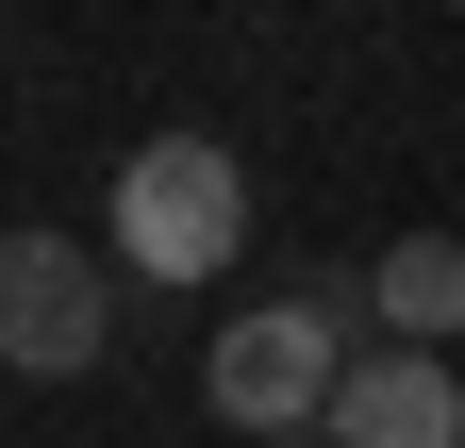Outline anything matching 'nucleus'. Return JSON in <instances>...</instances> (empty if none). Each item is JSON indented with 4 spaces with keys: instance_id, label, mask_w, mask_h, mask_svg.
Returning <instances> with one entry per match:
<instances>
[{
    "instance_id": "obj_6",
    "label": "nucleus",
    "mask_w": 465,
    "mask_h": 448,
    "mask_svg": "<svg viewBox=\"0 0 465 448\" xmlns=\"http://www.w3.org/2000/svg\"><path fill=\"white\" fill-rule=\"evenodd\" d=\"M449 17H465V0H449Z\"/></svg>"
},
{
    "instance_id": "obj_3",
    "label": "nucleus",
    "mask_w": 465,
    "mask_h": 448,
    "mask_svg": "<svg viewBox=\"0 0 465 448\" xmlns=\"http://www.w3.org/2000/svg\"><path fill=\"white\" fill-rule=\"evenodd\" d=\"M100 349H116V249L0 233V365L17 382H84Z\"/></svg>"
},
{
    "instance_id": "obj_5",
    "label": "nucleus",
    "mask_w": 465,
    "mask_h": 448,
    "mask_svg": "<svg viewBox=\"0 0 465 448\" xmlns=\"http://www.w3.org/2000/svg\"><path fill=\"white\" fill-rule=\"evenodd\" d=\"M366 332L449 349V332H465V233H399V249H366Z\"/></svg>"
},
{
    "instance_id": "obj_2",
    "label": "nucleus",
    "mask_w": 465,
    "mask_h": 448,
    "mask_svg": "<svg viewBox=\"0 0 465 448\" xmlns=\"http://www.w3.org/2000/svg\"><path fill=\"white\" fill-rule=\"evenodd\" d=\"M349 349H366V283L250 299V316L200 349V399H216L232 432H316V415H332V382H349Z\"/></svg>"
},
{
    "instance_id": "obj_1",
    "label": "nucleus",
    "mask_w": 465,
    "mask_h": 448,
    "mask_svg": "<svg viewBox=\"0 0 465 448\" xmlns=\"http://www.w3.org/2000/svg\"><path fill=\"white\" fill-rule=\"evenodd\" d=\"M100 249H116V283H216L232 249H250V166H232L216 133H150L134 166H116V200H100Z\"/></svg>"
},
{
    "instance_id": "obj_4",
    "label": "nucleus",
    "mask_w": 465,
    "mask_h": 448,
    "mask_svg": "<svg viewBox=\"0 0 465 448\" xmlns=\"http://www.w3.org/2000/svg\"><path fill=\"white\" fill-rule=\"evenodd\" d=\"M332 448H465V382H449V349H349V382H332V415H316Z\"/></svg>"
}]
</instances>
